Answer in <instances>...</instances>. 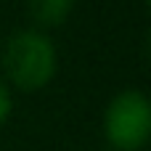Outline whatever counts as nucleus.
I'll return each instance as SVG.
<instances>
[{
	"instance_id": "1",
	"label": "nucleus",
	"mask_w": 151,
	"mask_h": 151,
	"mask_svg": "<svg viewBox=\"0 0 151 151\" xmlns=\"http://www.w3.org/2000/svg\"><path fill=\"white\" fill-rule=\"evenodd\" d=\"M3 66L16 88L37 90L56 74V45L37 29H19L5 45Z\"/></svg>"
},
{
	"instance_id": "2",
	"label": "nucleus",
	"mask_w": 151,
	"mask_h": 151,
	"mask_svg": "<svg viewBox=\"0 0 151 151\" xmlns=\"http://www.w3.org/2000/svg\"><path fill=\"white\" fill-rule=\"evenodd\" d=\"M104 135L119 151H138L151 138V98L141 90H122L104 111Z\"/></svg>"
},
{
	"instance_id": "3",
	"label": "nucleus",
	"mask_w": 151,
	"mask_h": 151,
	"mask_svg": "<svg viewBox=\"0 0 151 151\" xmlns=\"http://www.w3.org/2000/svg\"><path fill=\"white\" fill-rule=\"evenodd\" d=\"M74 0H29V13L40 27H58L72 13Z\"/></svg>"
},
{
	"instance_id": "4",
	"label": "nucleus",
	"mask_w": 151,
	"mask_h": 151,
	"mask_svg": "<svg viewBox=\"0 0 151 151\" xmlns=\"http://www.w3.org/2000/svg\"><path fill=\"white\" fill-rule=\"evenodd\" d=\"M11 109H13V101H11V90H8V85L0 80V125L8 119Z\"/></svg>"
},
{
	"instance_id": "5",
	"label": "nucleus",
	"mask_w": 151,
	"mask_h": 151,
	"mask_svg": "<svg viewBox=\"0 0 151 151\" xmlns=\"http://www.w3.org/2000/svg\"><path fill=\"white\" fill-rule=\"evenodd\" d=\"M149 5H151V0H149Z\"/></svg>"
}]
</instances>
